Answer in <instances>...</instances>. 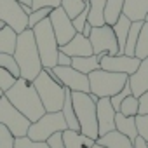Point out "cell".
<instances>
[{
    "mask_svg": "<svg viewBox=\"0 0 148 148\" xmlns=\"http://www.w3.org/2000/svg\"><path fill=\"white\" fill-rule=\"evenodd\" d=\"M146 113H148V91L138 98V115H146Z\"/></svg>",
    "mask_w": 148,
    "mask_h": 148,
    "instance_id": "60d3db41",
    "label": "cell"
},
{
    "mask_svg": "<svg viewBox=\"0 0 148 148\" xmlns=\"http://www.w3.org/2000/svg\"><path fill=\"white\" fill-rule=\"evenodd\" d=\"M14 82H16V77L12 75L11 71H7L5 68L0 66V91L5 92L7 89H11V87H12V84H14Z\"/></svg>",
    "mask_w": 148,
    "mask_h": 148,
    "instance_id": "e575fe53",
    "label": "cell"
},
{
    "mask_svg": "<svg viewBox=\"0 0 148 148\" xmlns=\"http://www.w3.org/2000/svg\"><path fill=\"white\" fill-rule=\"evenodd\" d=\"M0 124L5 125L14 138H21V136H26L32 122L18 108H14L5 96H2L0 98Z\"/></svg>",
    "mask_w": 148,
    "mask_h": 148,
    "instance_id": "ba28073f",
    "label": "cell"
},
{
    "mask_svg": "<svg viewBox=\"0 0 148 148\" xmlns=\"http://www.w3.org/2000/svg\"><path fill=\"white\" fill-rule=\"evenodd\" d=\"M87 14H89V5H87L79 16H75V18L71 19V25H73V28H75L77 33H82V28H84L86 23H87Z\"/></svg>",
    "mask_w": 148,
    "mask_h": 148,
    "instance_id": "74e56055",
    "label": "cell"
},
{
    "mask_svg": "<svg viewBox=\"0 0 148 148\" xmlns=\"http://www.w3.org/2000/svg\"><path fill=\"white\" fill-rule=\"evenodd\" d=\"M87 77H89V92L98 96V98H112L127 82L125 73L106 71L103 68L91 71Z\"/></svg>",
    "mask_w": 148,
    "mask_h": 148,
    "instance_id": "8992f818",
    "label": "cell"
},
{
    "mask_svg": "<svg viewBox=\"0 0 148 148\" xmlns=\"http://www.w3.org/2000/svg\"><path fill=\"white\" fill-rule=\"evenodd\" d=\"M91 30H92V25H91V23H86V26L82 28V35L89 38V33H91Z\"/></svg>",
    "mask_w": 148,
    "mask_h": 148,
    "instance_id": "ee69618b",
    "label": "cell"
},
{
    "mask_svg": "<svg viewBox=\"0 0 148 148\" xmlns=\"http://www.w3.org/2000/svg\"><path fill=\"white\" fill-rule=\"evenodd\" d=\"M131 19L127 16H120L113 25H112V30L117 37V42H119V54H124V47H125V38H127V32H129V26H131Z\"/></svg>",
    "mask_w": 148,
    "mask_h": 148,
    "instance_id": "603a6c76",
    "label": "cell"
},
{
    "mask_svg": "<svg viewBox=\"0 0 148 148\" xmlns=\"http://www.w3.org/2000/svg\"><path fill=\"white\" fill-rule=\"evenodd\" d=\"M51 11H52L51 7H42V9H35V11H32V12L28 14V28H33L37 23H40L42 19L49 18Z\"/></svg>",
    "mask_w": 148,
    "mask_h": 148,
    "instance_id": "d6a6232c",
    "label": "cell"
},
{
    "mask_svg": "<svg viewBox=\"0 0 148 148\" xmlns=\"http://www.w3.org/2000/svg\"><path fill=\"white\" fill-rule=\"evenodd\" d=\"M129 94H131V86H129V80H127V82L124 84V87H122L117 94H113V96L110 98V103H112V106H113V110H115V112H119V110H120V103H122Z\"/></svg>",
    "mask_w": 148,
    "mask_h": 148,
    "instance_id": "836d02e7",
    "label": "cell"
},
{
    "mask_svg": "<svg viewBox=\"0 0 148 148\" xmlns=\"http://www.w3.org/2000/svg\"><path fill=\"white\" fill-rule=\"evenodd\" d=\"M2 96H4V92H2V91H0V98H2Z\"/></svg>",
    "mask_w": 148,
    "mask_h": 148,
    "instance_id": "681fc988",
    "label": "cell"
},
{
    "mask_svg": "<svg viewBox=\"0 0 148 148\" xmlns=\"http://www.w3.org/2000/svg\"><path fill=\"white\" fill-rule=\"evenodd\" d=\"M91 148H106V146H103V145H98V143H94Z\"/></svg>",
    "mask_w": 148,
    "mask_h": 148,
    "instance_id": "7dc6e473",
    "label": "cell"
},
{
    "mask_svg": "<svg viewBox=\"0 0 148 148\" xmlns=\"http://www.w3.org/2000/svg\"><path fill=\"white\" fill-rule=\"evenodd\" d=\"M14 59L19 66V75L26 80H33L40 70H42V61L38 56V49L35 44L33 30L26 28L25 32L18 33L16 38V49H14Z\"/></svg>",
    "mask_w": 148,
    "mask_h": 148,
    "instance_id": "7a4b0ae2",
    "label": "cell"
},
{
    "mask_svg": "<svg viewBox=\"0 0 148 148\" xmlns=\"http://www.w3.org/2000/svg\"><path fill=\"white\" fill-rule=\"evenodd\" d=\"M21 7H23V11H25L26 14H30V12H32V5H23V4H21Z\"/></svg>",
    "mask_w": 148,
    "mask_h": 148,
    "instance_id": "f6af8a7d",
    "label": "cell"
},
{
    "mask_svg": "<svg viewBox=\"0 0 148 148\" xmlns=\"http://www.w3.org/2000/svg\"><path fill=\"white\" fill-rule=\"evenodd\" d=\"M45 143L49 145V148H64V143H63V131H58L54 134H51Z\"/></svg>",
    "mask_w": 148,
    "mask_h": 148,
    "instance_id": "ab89813d",
    "label": "cell"
},
{
    "mask_svg": "<svg viewBox=\"0 0 148 148\" xmlns=\"http://www.w3.org/2000/svg\"><path fill=\"white\" fill-rule=\"evenodd\" d=\"M54 77L71 92L77 91V92H89V77L84 75V73L77 71L73 66H54L51 68Z\"/></svg>",
    "mask_w": 148,
    "mask_h": 148,
    "instance_id": "8fae6325",
    "label": "cell"
},
{
    "mask_svg": "<svg viewBox=\"0 0 148 148\" xmlns=\"http://www.w3.org/2000/svg\"><path fill=\"white\" fill-rule=\"evenodd\" d=\"M4 26H7V25H5V23H4V21H2V19H0V30H2V28H4Z\"/></svg>",
    "mask_w": 148,
    "mask_h": 148,
    "instance_id": "c3c4849f",
    "label": "cell"
},
{
    "mask_svg": "<svg viewBox=\"0 0 148 148\" xmlns=\"http://www.w3.org/2000/svg\"><path fill=\"white\" fill-rule=\"evenodd\" d=\"M98 145H103L106 148H134L132 139H129L127 136L120 134L119 131H110L103 136H99L96 139Z\"/></svg>",
    "mask_w": 148,
    "mask_h": 148,
    "instance_id": "d6986e66",
    "label": "cell"
},
{
    "mask_svg": "<svg viewBox=\"0 0 148 148\" xmlns=\"http://www.w3.org/2000/svg\"><path fill=\"white\" fill-rule=\"evenodd\" d=\"M59 51L64 52V54H68L70 58H79V56H91V54H94L89 38L84 37L82 33H75V37H73L70 42H66L64 45L59 47Z\"/></svg>",
    "mask_w": 148,
    "mask_h": 148,
    "instance_id": "2e32d148",
    "label": "cell"
},
{
    "mask_svg": "<svg viewBox=\"0 0 148 148\" xmlns=\"http://www.w3.org/2000/svg\"><path fill=\"white\" fill-rule=\"evenodd\" d=\"M71 103L75 110V117L79 120L80 132L98 139V120H96V101L92 99L91 92H71Z\"/></svg>",
    "mask_w": 148,
    "mask_h": 148,
    "instance_id": "277c9868",
    "label": "cell"
},
{
    "mask_svg": "<svg viewBox=\"0 0 148 148\" xmlns=\"http://www.w3.org/2000/svg\"><path fill=\"white\" fill-rule=\"evenodd\" d=\"M146 143H148V141H146Z\"/></svg>",
    "mask_w": 148,
    "mask_h": 148,
    "instance_id": "816d5d0a",
    "label": "cell"
},
{
    "mask_svg": "<svg viewBox=\"0 0 148 148\" xmlns=\"http://www.w3.org/2000/svg\"><path fill=\"white\" fill-rule=\"evenodd\" d=\"M4 96L11 101V105L14 108H18L30 122H35L38 120L45 110H44V105L33 87V84L23 77L16 79V82L12 84L11 89H7L4 92Z\"/></svg>",
    "mask_w": 148,
    "mask_h": 148,
    "instance_id": "6da1fadb",
    "label": "cell"
},
{
    "mask_svg": "<svg viewBox=\"0 0 148 148\" xmlns=\"http://www.w3.org/2000/svg\"><path fill=\"white\" fill-rule=\"evenodd\" d=\"M134 56L138 59H145L148 58V21H143L138 42H136V49H134Z\"/></svg>",
    "mask_w": 148,
    "mask_h": 148,
    "instance_id": "83f0119b",
    "label": "cell"
},
{
    "mask_svg": "<svg viewBox=\"0 0 148 148\" xmlns=\"http://www.w3.org/2000/svg\"><path fill=\"white\" fill-rule=\"evenodd\" d=\"M132 145H134V148H148V143H146L141 136H136V138L132 139Z\"/></svg>",
    "mask_w": 148,
    "mask_h": 148,
    "instance_id": "7bdbcfd3",
    "label": "cell"
},
{
    "mask_svg": "<svg viewBox=\"0 0 148 148\" xmlns=\"http://www.w3.org/2000/svg\"><path fill=\"white\" fill-rule=\"evenodd\" d=\"M129 80V86H131V94L139 98L143 92L148 91V58L141 59L139 66L136 68L134 73L127 77Z\"/></svg>",
    "mask_w": 148,
    "mask_h": 148,
    "instance_id": "9a60e30c",
    "label": "cell"
},
{
    "mask_svg": "<svg viewBox=\"0 0 148 148\" xmlns=\"http://www.w3.org/2000/svg\"><path fill=\"white\" fill-rule=\"evenodd\" d=\"M115 110L110 103V98H99L96 101V120L98 134L103 136L110 131H115Z\"/></svg>",
    "mask_w": 148,
    "mask_h": 148,
    "instance_id": "5bb4252c",
    "label": "cell"
},
{
    "mask_svg": "<svg viewBox=\"0 0 148 148\" xmlns=\"http://www.w3.org/2000/svg\"><path fill=\"white\" fill-rule=\"evenodd\" d=\"M32 30H33L37 49H38V56H40V61H42V68H54L56 61H58L59 45L56 42V37H54L49 18L37 23Z\"/></svg>",
    "mask_w": 148,
    "mask_h": 148,
    "instance_id": "5b68a950",
    "label": "cell"
},
{
    "mask_svg": "<svg viewBox=\"0 0 148 148\" xmlns=\"http://www.w3.org/2000/svg\"><path fill=\"white\" fill-rule=\"evenodd\" d=\"M16 38H18V33L11 26H4L2 30H0V52L14 54Z\"/></svg>",
    "mask_w": 148,
    "mask_h": 148,
    "instance_id": "484cf974",
    "label": "cell"
},
{
    "mask_svg": "<svg viewBox=\"0 0 148 148\" xmlns=\"http://www.w3.org/2000/svg\"><path fill=\"white\" fill-rule=\"evenodd\" d=\"M115 131H119L120 134L127 136L129 139H134L138 136V129H136L134 117H125L120 112H117L115 113Z\"/></svg>",
    "mask_w": 148,
    "mask_h": 148,
    "instance_id": "44dd1931",
    "label": "cell"
},
{
    "mask_svg": "<svg viewBox=\"0 0 148 148\" xmlns=\"http://www.w3.org/2000/svg\"><path fill=\"white\" fill-rule=\"evenodd\" d=\"M87 2H89L87 23H91L92 26H103V25H105L103 11H105V4H106V0H87Z\"/></svg>",
    "mask_w": 148,
    "mask_h": 148,
    "instance_id": "cb8c5ba5",
    "label": "cell"
},
{
    "mask_svg": "<svg viewBox=\"0 0 148 148\" xmlns=\"http://www.w3.org/2000/svg\"><path fill=\"white\" fill-rule=\"evenodd\" d=\"M14 139L16 138L12 136V132L0 124V148H14Z\"/></svg>",
    "mask_w": 148,
    "mask_h": 148,
    "instance_id": "d590c367",
    "label": "cell"
},
{
    "mask_svg": "<svg viewBox=\"0 0 148 148\" xmlns=\"http://www.w3.org/2000/svg\"><path fill=\"white\" fill-rule=\"evenodd\" d=\"M61 113L64 117V122H66V127L71 129V131H80L79 127V120L75 117V110H73V103H71V91L66 89L64 91V101H63V106H61Z\"/></svg>",
    "mask_w": 148,
    "mask_h": 148,
    "instance_id": "ffe728a7",
    "label": "cell"
},
{
    "mask_svg": "<svg viewBox=\"0 0 148 148\" xmlns=\"http://www.w3.org/2000/svg\"><path fill=\"white\" fill-rule=\"evenodd\" d=\"M0 19L16 33H21L28 28V14L16 0H0Z\"/></svg>",
    "mask_w": 148,
    "mask_h": 148,
    "instance_id": "30bf717a",
    "label": "cell"
},
{
    "mask_svg": "<svg viewBox=\"0 0 148 148\" xmlns=\"http://www.w3.org/2000/svg\"><path fill=\"white\" fill-rule=\"evenodd\" d=\"M56 64L58 66H71V58L68 56V54H64V52H58V61H56Z\"/></svg>",
    "mask_w": 148,
    "mask_h": 148,
    "instance_id": "b9f144b4",
    "label": "cell"
},
{
    "mask_svg": "<svg viewBox=\"0 0 148 148\" xmlns=\"http://www.w3.org/2000/svg\"><path fill=\"white\" fill-rule=\"evenodd\" d=\"M89 5L87 0H61V9L66 12V16L70 19H73L75 16H79L86 7Z\"/></svg>",
    "mask_w": 148,
    "mask_h": 148,
    "instance_id": "f1b7e54d",
    "label": "cell"
},
{
    "mask_svg": "<svg viewBox=\"0 0 148 148\" xmlns=\"http://www.w3.org/2000/svg\"><path fill=\"white\" fill-rule=\"evenodd\" d=\"M145 21H148V14H146V18H145Z\"/></svg>",
    "mask_w": 148,
    "mask_h": 148,
    "instance_id": "f907efd6",
    "label": "cell"
},
{
    "mask_svg": "<svg viewBox=\"0 0 148 148\" xmlns=\"http://www.w3.org/2000/svg\"><path fill=\"white\" fill-rule=\"evenodd\" d=\"M139 63H141V59H138L136 56H127V54H115V56L103 54L99 58V68H103L106 71L125 73L127 77L136 71Z\"/></svg>",
    "mask_w": 148,
    "mask_h": 148,
    "instance_id": "4fadbf2b",
    "label": "cell"
},
{
    "mask_svg": "<svg viewBox=\"0 0 148 148\" xmlns=\"http://www.w3.org/2000/svg\"><path fill=\"white\" fill-rule=\"evenodd\" d=\"M16 2H19L23 5H32V0H16Z\"/></svg>",
    "mask_w": 148,
    "mask_h": 148,
    "instance_id": "bcb514c9",
    "label": "cell"
},
{
    "mask_svg": "<svg viewBox=\"0 0 148 148\" xmlns=\"http://www.w3.org/2000/svg\"><path fill=\"white\" fill-rule=\"evenodd\" d=\"M136 129H138V136H141L145 141H148V113L146 115H136Z\"/></svg>",
    "mask_w": 148,
    "mask_h": 148,
    "instance_id": "8d00e7d4",
    "label": "cell"
},
{
    "mask_svg": "<svg viewBox=\"0 0 148 148\" xmlns=\"http://www.w3.org/2000/svg\"><path fill=\"white\" fill-rule=\"evenodd\" d=\"M122 14L131 21H145L148 14V0H124Z\"/></svg>",
    "mask_w": 148,
    "mask_h": 148,
    "instance_id": "e0dca14e",
    "label": "cell"
},
{
    "mask_svg": "<svg viewBox=\"0 0 148 148\" xmlns=\"http://www.w3.org/2000/svg\"><path fill=\"white\" fill-rule=\"evenodd\" d=\"M122 115L125 117H136L138 115V98L129 94L122 103H120V110H119Z\"/></svg>",
    "mask_w": 148,
    "mask_h": 148,
    "instance_id": "f546056e",
    "label": "cell"
},
{
    "mask_svg": "<svg viewBox=\"0 0 148 148\" xmlns=\"http://www.w3.org/2000/svg\"><path fill=\"white\" fill-rule=\"evenodd\" d=\"M141 26H143V21H132V23H131L129 32H127V38H125L124 54H127V56H134V49H136V42H138V37H139Z\"/></svg>",
    "mask_w": 148,
    "mask_h": 148,
    "instance_id": "4316f807",
    "label": "cell"
},
{
    "mask_svg": "<svg viewBox=\"0 0 148 148\" xmlns=\"http://www.w3.org/2000/svg\"><path fill=\"white\" fill-rule=\"evenodd\" d=\"M89 42H91L92 52L98 56V59L103 54H110V56L119 54V42H117V37L110 25L92 26V30L89 33Z\"/></svg>",
    "mask_w": 148,
    "mask_h": 148,
    "instance_id": "9c48e42d",
    "label": "cell"
},
{
    "mask_svg": "<svg viewBox=\"0 0 148 148\" xmlns=\"http://www.w3.org/2000/svg\"><path fill=\"white\" fill-rule=\"evenodd\" d=\"M63 143H64V148H91L96 143V139L82 134L80 131L64 129L63 131Z\"/></svg>",
    "mask_w": 148,
    "mask_h": 148,
    "instance_id": "ac0fdd59",
    "label": "cell"
},
{
    "mask_svg": "<svg viewBox=\"0 0 148 148\" xmlns=\"http://www.w3.org/2000/svg\"><path fill=\"white\" fill-rule=\"evenodd\" d=\"M64 129H68V127H66L61 110L59 112H45L38 120L30 124L26 136L33 141H45L51 134H54L58 131H64Z\"/></svg>",
    "mask_w": 148,
    "mask_h": 148,
    "instance_id": "52a82bcc",
    "label": "cell"
},
{
    "mask_svg": "<svg viewBox=\"0 0 148 148\" xmlns=\"http://www.w3.org/2000/svg\"><path fill=\"white\" fill-rule=\"evenodd\" d=\"M49 21H51V26H52V32H54V37H56V42L58 45H64L66 42H70L73 37H75V28L71 25V19L66 16V12L61 9V7H56L51 11L49 14Z\"/></svg>",
    "mask_w": 148,
    "mask_h": 148,
    "instance_id": "7c38bea8",
    "label": "cell"
},
{
    "mask_svg": "<svg viewBox=\"0 0 148 148\" xmlns=\"http://www.w3.org/2000/svg\"><path fill=\"white\" fill-rule=\"evenodd\" d=\"M61 5V0H32V11L35 9H42V7H51L56 9Z\"/></svg>",
    "mask_w": 148,
    "mask_h": 148,
    "instance_id": "f35d334b",
    "label": "cell"
},
{
    "mask_svg": "<svg viewBox=\"0 0 148 148\" xmlns=\"http://www.w3.org/2000/svg\"><path fill=\"white\" fill-rule=\"evenodd\" d=\"M14 148H49L45 141H33L28 136H21L14 139Z\"/></svg>",
    "mask_w": 148,
    "mask_h": 148,
    "instance_id": "1f68e13d",
    "label": "cell"
},
{
    "mask_svg": "<svg viewBox=\"0 0 148 148\" xmlns=\"http://www.w3.org/2000/svg\"><path fill=\"white\" fill-rule=\"evenodd\" d=\"M71 66L77 71L84 73V75H89L91 71L99 68V59L96 54L91 56H79V58H71Z\"/></svg>",
    "mask_w": 148,
    "mask_h": 148,
    "instance_id": "7402d4cb",
    "label": "cell"
},
{
    "mask_svg": "<svg viewBox=\"0 0 148 148\" xmlns=\"http://www.w3.org/2000/svg\"><path fill=\"white\" fill-rule=\"evenodd\" d=\"M0 66L5 68L7 71H11L16 79H19V77H21V75H19V66H18V63H16V59H14V56H12V54L0 52Z\"/></svg>",
    "mask_w": 148,
    "mask_h": 148,
    "instance_id": "4dcf8cb0",
    "label": "cell"
},
{
    "mask_svg": "<svg viewBox=\"0 0 148 148\" xmlns=\"http://www.w3.org/2000/svg\"><path fill=\"white\" fill-rule=\"evenodd\" d=\"M45 112H59L64 101L66 87L54 77L51 68H42L40 73L32 80Z\"/></svg>",
    "mask_w": 148,
    "mask_h": 148,
    "instance_id": "3957f363",
    "label": "cell"
},
{
    "mask_svg": "<svg viewBox=\"0 0 148 148\" xmlns=\"http://www.w3.org/2000/svg\"><path fill=\"white\" fill-rule=\"evenodd\" d=\"M122 7H124V0H106L105 11H103L105 25H110L112 26L122 16Z\"/></svg>",
    "mask_w": 148,
    "mask_h": 148,
    "instance_id": "d4e9b609",
    "label": "cell"
}]
</instances>
